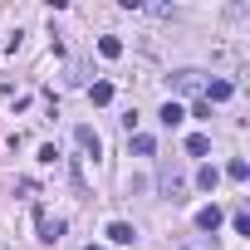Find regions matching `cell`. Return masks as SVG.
I'll return each instance as SVG.
<instances>
[{
  "label": "cell",
  "mask_w": 250,
  "mask_h": 250,
  "mask_svg": "<svg viewBox=\"0 0 250 250\" xmlns=\"http://www.w3.org/2000/svg\"><path fill=\"white\" fill-rule=\"evenodd\" d=\"M201 83H206L201 69H182V74H172V88H177V93H201Z\"/></svg>",
  "instance_id": "obj_1"
},
{
  "label": "cell",
  "mask_w": 250,
  "mask_h": 250,
  "mask_svg": "<svg viewBox=\"0 0 250 250\" xmlns=\"http://www.w3.org/2000/svg\"><path fill=\"white\" fill-rule=\"evenodd\" d=\"M201 93H206V103H226V98L235 93V83H230V79H206Z\"/></svg>",
  "instance_id": "obj_2"
},
{
  "label": "cell",
  "mask_w": 250,
  "mask_h": 250,
  "mask_svg": "<svg viewBox=\"0 0 250 250\" xmlns=\"http://www.w3.org/2000/svg\"><path fill=\"white\" fill-rule=\"evenodd\" d=\"M74 138H79V147H83V152H88V157L98 162V152H103V143H98V133L88 128V123H79V128H74Z\"/></svg>",
  "instance_id": "obj_3"
},
{
  "label": "cell",
  "mask_w": 250,
  "mask_h": 250,
  "mask_svg": "<svg viewBox=\"0 0 250 250\" xmlns=\"http://www.w3.org/2000/svg\"><path fill=\"white\" fill-rule=\"evenodd\" d=\"M221 221H226V211H221V206L196 211V230H206V235H216V230H221Z\"/></svg>",
  "instance_id": "obj_4"
},
{
  "label": "cell",
  "mask_w": 250,
  "mask_h": 250,
  "mask_svg": "<svg viewBox=\"0 0 250 250\" xmlns=\"http://www.w3.org/2000/svg\"><path fill=\"white\" fill-rule=\"evenodd\" d=\"M59 235H64V221L40 211V240H44V245H59Z\"/></svg>",
  "instance_id": "obj_5"
},
{
  "label": "cell",
  "mask_w": 250,
  "mask_h": 250,
  "mask_svg": "<svg viewBox=\"0 0 250 250\" xmlns=\"http://www.w3.org/2000/svg\"><path fill=\"white\" fill-rule=\"evenodd\" d=\"M103 235H108L113 245H133V240H138V230H133L128 221H108V230H103Z\"/></svg>",
  "instance_id": "obj_6"
},
{
  "label": "cell",
  "mask_w": 250,
  "mask_h": 250,
  "mask_svg": "<svg viewBox=\"0 0 250 250\" xmlns=\"http://www.w3.org/2000/svg\"><path fill=\"white\" fill-rule=\"evenodd\" d=\"M157 118H162V128H167V133H172V128H182V118H187V113H182V103H172V98H167V103H162V113H157Z\"/></svg>",
  "instance_id": "obj_7"
},
{
  "label": "cell",
  "mask_w": 250,
  "mask_h": 250,
  "mask_svg": "<svg viewBox=\"0 0 250 250\" xmlns=\"http://www.w3.org/2000/svg\"><path fill=\"white\" fill-rule=\"evenodd\" d=\"M98 54H103V59H123V40H118V35H103V40H98Z\"/></svg>",
  "instance_id": "obj_8"
},
{
  "label": "cell",
  "mask_w": 250,
  "mask_h": 250,
  "mask_svg": "<svg viewBox=\"0 0 250 250\" xmlns=\"http://www.w3.org/2000/svg\"><path fill=\"white\" fill-rule=\"evenodd\" d=\"M88 98H93V108H103V103H113V83H108V79H98V83L88 88Z\"/></svg>",
  "instance_id": "obj_9"
},
{
  "label": "cell",
  "mask_w": 250,
  "mask_h": 250,
  "mask_svg": "<svg viewBox=\"0 0 250 250\" xmlns=\"http://www.w3.org/2000/svg\"><path fill=\"white\" fill-rule=\"evenodd\" d=\"M187 152H191V157H206V152H211V138H206V133H191V138H187Z\"/></svg>",
  "instance_id": "obj_10"
},
{
  "label": "cell",
  "mask_w": 250,
  "mask_h": 250,
  "mask_svg": "<svg viewBox=\"0 0 250 250\" xmlns=\"http://www.w3.org/2000/svg\"><path fill=\"white\" fill-rule=\"evenodd\" d=\"M133 152H138V157H152V152H157V143H152L147 133H133Z\"/></svg>",
  "instance_id": "obj_11"
},
{
  "label": "cell",
  "mask_w": 250,
  "mask_h": 250,
  "mask_svg": "<svg viewBox=\"0 0 250 250\" xmlns=\"http://www.w3.org/2000/svg\"><path fill=\"white\" fill-rule=\"evenodd\" d=\"M216 182H221L216 167H201V172H196V187H201V191H216Z\"/></svg>",
  "instance_id": "obj_12"
},
{
  "label": "cell",
  "mask_w": 250,
  "mask_h": 250,
  "mask_svg": "<svg viewBox=\"0 0 250 250\" xmlns=\"http://www.w3.org/2000/svg\"><path fill=\"white\" fill-rule=\"evenodd\" d=\"M226 177H230V182H245V177H250V167H245L240 157H230V162H226Z\"/></svg>",
  "instance_id": "obj_13"
},
{
  "label": "cell",
  "mask_w": 250,
  "mask_h": 250,
  "mask_svg": "<svg viewBox=\"0 0 250 250\" xmlns=\"http://www.w3.org/2000/svg\"><path fill=\"white\" fill-rule=\"evenodd\" d=\"M230 226H235L240 235H250V216H245V211H235V216H230Z\"/></svg>",
  "instance_id": "obj_14"
},
{
  "label": "cell",
  "mask_w": 250,
  "mask_h": 250,
  "mask_svg": "<svg viewBox=\"0 0 250 250\" xmlns=\"http://www.w3.org/2000/svg\"><path fill=\"white\" fill-rule=\"evenodd\" d=\"M83 250H103V245H83Z\"/></svg>",
  "instance_id": "obj_15"
}]
</instances>
